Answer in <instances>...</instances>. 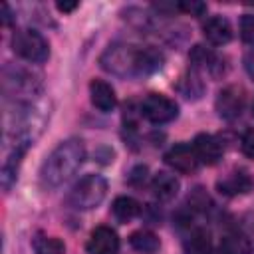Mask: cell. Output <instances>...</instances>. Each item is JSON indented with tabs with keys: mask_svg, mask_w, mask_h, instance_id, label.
<instances>
[{
	"mask_svg": "<svg viewBox=\"0 0 254 254\" xmlns=\"http://www.w3.org/2000/svg\"><path fill=\"white\" fill-rule=\"evenodd\" d=\"M101 69L117 77H141L163 65L161 52L153 48H137L131 44H113L99 58Z\"/></svg>",
	"mask_w": 254,
	"mask_h": 254,
	"instance_id": "cell-1",
	"label": "cell"
},
{
	"mask_svg": "<svg viewBox=\"0 0 254 254\" xmlns=\"http://www.w3.org/2000/svg\"><path fill=\"white\" fill-rule=\"evenodd\" d=\"M85 147L81 139H65L62 141L42 163L40 183L46 189H56L71 179L77 169L83 165Z\"/></svg>",
	"mask_w": 254,
	"mask_h": 254,
	"instance_id": "cell-2",
	"label": "cell"
},
{
	"mask_svg": "<svg viewBox=\"0 0 254 254\" xmlns=\"http://www.w3.org/2000/svg\"><path fill=\"white\" fill-rule=\"evenodd\" d=\"M107 194V181L101 175H85L67 194V202L77 210H91L103 202Z\"/></svg>",
	"mask_w": 254,
	"mask_h": 254,
	"instance_id": "cell-3",
	"label": "cell"
},
{
	"mask_svg": "<svg viewBox=\"0 0 254 254\" xmlns=\"http://www.w3.org/2000/svg\"><path fill=\"white\" fill-rule=\"evenodd\" d=\"M12 50L32 64H44L50 58L48 40L36 30H20L12 36Z\"/></svg>",
	"mask_w": 254,
	"mask_h": 254,
	"instance_id": "cell-4",
	"label": "cell"
},
{
	"mask_svg": "<svg viewBox=\"0 0 254 254\" xmlns=\"http://www.w3.org/2000/svg\"><path fill=\"white\" fill-rule=\"evenodd\" d=\"M141 113L155 125H163V123H169L173 121L177 115H179V107L177 103L167 97V95H161V93H149L143 103H141Z\"/></svg>",
	"mask_w": 254,
	"mask_h": 254,
	"instance_id": "cell-5",
	"label": "cell"
},
{
	"mask_svg": "<svg viewBox=\"0 0 254 254\" xmlns=\"http://www.w3.org/2000/svg\"><path fill=\"white\" fill-rule=\"evenodd\" d=\"M216 111L222 119L232 121L236 117H240L242 109H244V91L238 85H226L218 91L216 95Z\"/></svg>",
	"mask_w": 254,
	"mask_h": 254,
	"instance_id": "cell-6",
	"label": "cell"
},
{
	"mask_svg": "<svg viewBox=\"0 0 254 254\" xmlns=\"http://www.w3.org/2000/svg\"><path fill=\"white\" fill-rule=\"evenodd\" d=\"M165 163H167L173 171L185 173V175L194 173V171L198 169V165H200V161H198V157H196L192 145H187V143H179V145L171 147V149L165 153Z\"/></svg>",
	"mask_w": 254,
	"mask_h": 254,
	"instance_id": "cell-7",
	"label": "cell"
},
{
	"mask_svg": "<svg viewBox=\"0 0 254 254\" xmlns=\"http://www.w3.org/2000/svg\"><path fill=\"white\" fill-rule=\"evenodd\" d=\"M87 252L89 254H117L119 250V236L109 226H97L87 240Z\"/></svg>",
	"mask_w": 254,
	"mask_h": 254,
	"instance_id": "cell-8",
	"label": "cell"
},
{
	"mask_svg": "<svg viewBox=\"0 0 254 254\" xmlns=\"http://www.w3.org/2000/svg\"><path fill=\"white\" fill-rule=\"evenodd\" d=\"M192 149H194L198 161L204 165H216L224 153L222 143L210 133H198L192 141Z\"/></svg>",
	"mask_w": 254,
	"mask_h": 254,
	"instance_id": "cell-9",
	"label": "cell"
},
{
	"mask_svg": "<svg viewBox=\"0 0 254 254\" xmlns=\"http://www.w3.org/2000/svg\"><path fill=\"white\" fill-rule=\"evenodd\" d=\"M254 187V181L252 177L248 175V171L244 169H236L228 175H224L218 183H216V189L226 194V196H238V194H246L250 192Z\"/></svg>",
	"mask_w": 254,
	"mask_h": 254,
	"instance_id": "cell-10",
	"label": "cell"
},
{
	"mask_svg": "<svg viewBox=\"0 0 254 254\" xmlns=\"http://www.w3.org/2000/svg\"><path fill=\"white\" fill-rule=\"evenodd\" d=\"M4 89L6 91H10L12 89V93L14 95H32V93H36V79L30 75V73H26L24 69H6L4 71Z\"/></svg>",
	"mask_w": 254,
	"mask_h": 254,
	"instance_id": "cell-11",
	"label": "cell"
},
{
	"mask_svg": "<svg viewBox=\"0 0 254 254\" xmlns=\"http://www.w3.org/2000/svg\"><path fill=\"white\" fill-rule=\"evenodd\" d=\"M202 34H204V38H206L210 44H214V46H224V44H228V42L232 40V26H230V22H228L226 18H222V16H212V18H208V20L204 22Z\"/></svg>",
	"mask_w": 254,
	"mask_h": 254,
	"instance_id": "cell-12",
	"label": "cell"
},
{
	"mask_svg": "<svg viewBox=\"0 0 254 254\" xmlns=\"http://www.w3.org/2000/svg\"><path fill=\"white\" fill-rule=\"evenodd\" d=\"M89 97H91V103L99 111H105V113L115 109V105H117L115 89L107 81H103V79H93L89 83Z\"/></svg>",
	"mask_w": 254,
	"mask_h": 254,
	"instance_id": "cell-13",
	"label": "cell"
},
{
	"mask_svg": "<svg viewBox=\"0 0 254 254\" xmlns=\"http://www.w3.org/2000/svg\"><path fill=\"white\" fill-rule=\"evenodd\" d=\"M183 246L187 254H214L210 234L204 228H192L183 240Z\"/></svg>",
	"mask_w": 254,
	"mask_h": 254,
	"instance_id": "cell-14",
	"label": "cell"
},
{
	"mask_svg": "<svg viewBox=\"0 0 254 254\" xmlns=\"http://www.w3.org/2000/svg\"><path fill=\"white\" fill-rule=\"evenodd\" d=\"M151 187H153V192H155L157 198H161V200H171V198L177 196V192H179V189H181V183H179V179H177L173 173L161 171V173H157V175L153 177Z\"/></svg>",
	"mask_w": 254,
	"mask_h": 254,
	"instance_id": "cell-15",
	"label": "cell"
},
{
	"mask_svg": "<svg viewBox=\"0 0 254 254\" xmlns=\"http://www.w3.org/2000/svg\"><path fill=\"white\" fill-rule=\"evenodd\" d=\"M220 254H252V242L244 232L230 230L220 238Z\"/></svg>",
	"mask_w": 254,
	"mask_h": 254,
	"instance_id": "cell-16",
	"label": "cell"
},
{
	"mask_svg": "<svg viewBox=\"0 0 254 254\" xmlns=\"http://www.w3.org/2000/svg\"><path fill=\"white\" fill-rule=\"evenodd\" d=\"M111 210H113V214L119 222H129L141 212V204L131 196H117L113 200Z\"/></svg>",
	"mask_w": 254,
	"mask_h": 254,
	"instance_id": "cell-17",
	"label": "cell"
},
{
	"mask_svg": "<svg viewBox=\"0 0 254 254\" xmlns=\"http://www.w3.org/2000/svg\"><path fill=\"white\" fill-rule=\"evenodd\" d=\"M129 244L137 252H143V254H155L159 250V246H161L159 238L151 230H135L129 236Z\"/></svg>",
	"mask_w": 254,
	"mask_h": 254,
	"instance_id": "cell-18",
	"label": "cell"
},
{
	"mask_svg": "<svg viewBox=\"0 0 254 254\" xmlns=\"http://www.w3.org/2000/svg\"><path fill=\"white\" fill-rule=\"evenodd\" d=\"M32 248L36 254H65V244L56 236L36 234L32 240Z\"/></svg>",
	"mask_w": 254,
	"mask_h": 254,
	"instance_id": "cell-19",
	"label": "cell"
},
{
	"mask_svg": "<svg viewBox=\"0 0 254 254\" xmlns=\"http://www.w3.org/2000/svg\"><path fill=\"white\" fill-rule=\"evenodd\" d=\"M189 60L192 62V65L194 67H208L210 71H214L216 73V67H218V64H220V60L214 56V52H210L208 48H204V46H194L192 50H190V54H189Z\"/></svg>",
	"mask_w": 254,
	"mask_h": 254,
	"instance_id": "cell-20",
	"label": "cell"
},
{
	"mask_svg": "<svg viewBox=\"0 0 254 254\" xmlns=\"http://www.w3.org/2000/svg\"><path fill=\"white\" fill-rule=\"evenodd\" d=\"M179 91H181L187 99H198V97L202 95V91H204V85H202L200 77H198L194 71H190V73H187V75L181 77V81H179Z\"/></svg>",
	"mask_w": 254,
	"mask_h": 254,
	"instance_id": "cell-21",
	"label": "cell"
},
{
	"mask_svg": "<svg viewBox=\"0 0 254 254\" xmlns=\"http://www.w3.org/2000/svg\"><path fill=\"white\" fill-rule=\"evenodd\" d=\"M240 36L244 42L254 44V14H244L240 20Z\"/></svg>",
	"mask_w": 254,
	"mask_h": 254,
	"instance_id": "cell-22",
	"label": "cell"
},
{
	"mask_svg": "<svg viewBox=\"0 0 254 254\" xmlns=\"http://www.w3.org/2000/svg\"><path fill=\"white\" fill-rule=\"evenodd\" d=\"M177 10L187 12V14H190V16H202V14L206 12V4L194 2V0H190V2H179V4H177Z\"/></svg>",
	"mask_w": 254,
	"mask_h": 254,
	"instance_id": "cell-23",
	"label": "cell"
},
{
	"mask_svg": "<svg viewBox=\"0 0 254 254\" xmlns=\"http://www.w3.org/2000/svg\"><path fill=\"white\" fill-rule=\"evenodd\" d=\"M189 202H190L192 208H196V210H208V208H210V198L202 192V189H194L192 196H189Z\"/></svg>",
	"mask_w": 254,
	"mask_h": 254,
	"instance_id": "cell-24",
	"label": "cell"
},
{
	"mask_svg": "<svg viewBox=\"0 0 254 254\" xmlns=\"http://www.w3.org/2000/svg\"><path fill=\"white\" fill-rule=\"evenodd\" d=\"M242 151L246 157L254 159V129H248L242 137Z\"/></svg>",
	"mask_w": 254,
	"mask_h": 254,
	"instance_id": "cell-25",
	"label": "cell"
},
{
	"mask_svg": "<svg viewBox=\"0 0 254 254\" xmlns=\"http://www.w3.org/2000/svg\"><path fill=\"white\" fill-rule=\"evenodd\" d=\"M145 173H147V167H145V165H139V167H135V169L131 171L129 181H131V183H141V181H145Z\"/></svg>",
	"mask_w": 254,
	"mask_h": 254,
	"instance_id": "cell-26",
	"label": "cell"
},
{
	"mask_svg": "<svg viewBox=\"0 0 254 254\" xmlns=\"http://www.w3.org/2000/svg\"><path fill=\"white\" fill-rule=\"evenodd\" d=\"M56 8H58L60 12H71V10L77 8V2H58Z\"/></svg>",
	"mask_w": 254,
	"mask_h": 254,
	"instance_id": "cell-27",
	"label": "cell"
},
{
	"mask_svg": "<svg viewBox=\"0 0 254 254\" xmlns=\"http://www.w3.org/2000/svg\"><path fill=\"white\" fill-rule=\"evenodd\" d=\"M10 22H12L10 6H8V4H2V24H4V26H10Z\"/></svg>",
	"mask_w": 254,
	"mask_h": 254,
	"instance_id": "cell-28",
	"label": "cell"
},
{
	"mask_svg": "<svg viewBox=\"0 0 254 254\" xmlns=\"http://www.w3.org/2000/svg\"><path fill=\"white\" fill-rule=\"evenodd\" d=\"M248 69H250V73L254 75V54H252V58H250V62H248Z\"/></svg>",
	"mask_w": 254,
	"mask_h": 254,
	"instance_id": "cell-29",
	"label": "cell"
},
{
	"mask_svg": "<svg viewBox=\"0 0 254 254\" xmlns=\"http://www.w3.org/2000/svg\"><path fill=\"white\" fill-rule=\"evenodd\" d=\"M252 113H254V105H252Z\"/></svg>",
	"mask_w": 254,
	"mask_h": 254,
	"instance_id": "cell-30",
	"label": "cell"
}]
</instances>
